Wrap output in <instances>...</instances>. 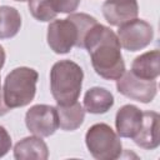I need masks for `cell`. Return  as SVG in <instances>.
<instances>
[{"label": "cell", "mask_w": 160, "mask_h": 160, "mask_svg": "<svg viewBox=\"0 0 160 160\" xmlns=\"http://www.w3.org/2000/svg\"><path fill=\"white\" fill-rule=\"evenodd\" d=\"M132 140L145 150H154L160 145V116L156 111H142L141 128Z\"/></svg>", "instance_id": "cell-10"}, {"label": "cell", "mask_w": 160, "mask_h": 160, "mask_svg": "<svg viewBox=\"0 0 160 160\" xmlns=\"http://www.w3.org/2000/svg\"><path fill=\"white\" fill-rule=\"evenodd\" d=\"M5 59H6L5 50H4V48L0 45V70L2 69V66H4V64H5Z\"/></svg>", "instance_id": "cell-21"}, {"label": "cell", "mask_w": 160, "mask_h": 160, "mask_svg": "<svg viewBox=\"0 0 160 160\" xmlns=\"http://www.w3.org/2000/svg\"><path fill=\"white\" fill-rule=\"evenodd\" d=\"M21 28L20 12L8 5L0 6V40L14 38Z\"/></svg>", "instance_id": "cell-16"}, {"label": "cell", "mask_w": 160, "mask_h": 160, "mask_svg": "<svg viewBox=\"0 0 160 160\" xmlns=\"http://www.w3.org/2000/svg\"><path fill=\"white\" fill-rule=\"evenodd\" d=\"M84 49L90 55L95 72L102 79L118 80L125 72L121 45L110 28L96 22L85 35Z\"/></svg>", "instance_id": "cell-1"}, {"label": "cell", "mask_w": 160, "mask_h": 160, "mask_svg": "<svg viewBox=\"0 0 160 160\" xmlns=\"http://www.w3.org/2000/svg\"><path fill=\"white\" fill-rule=\"evenodd\" d=\"M116 89L121 95L131 100L148 104L156 96L158 84L156 80H144L134 75L131 70H125L116 80Z\"/></svg>", "instance_id": "cell-8"}, {"label": "cell", "mask_w": 160, "mask_h": 160, "mask_svg": "<svg viewBox=\"0 0 160 160\" xmlns=\"http://www.w3.org/2000/svg\"><path fill=\"white\" fill-rule=\"evenodd\" d=\"M14 158L16 160H46L49 148L40 136H26L14 146Z\"/></svg>", "instance_id": "cell-12"}, {"label": "cell", "mask_w": 160, "mask_h": 160, "mask_svg": "<svg viewBox=\"0 0 160 160\" xmlns=\"http://www.w3.org/2000/svg\"><path fill=\"white\" fill-rule=\"evenodd\" d=\"M38 79V71L31 68L12 69L6 75L2 86V96L8 108L16 109L29 105L35 98Z\"/></svg>", "instance_id": "cell-3"}, {"label": "cell", "mask_w": 160, "mask_h": 160, "mask_svg": "<svg viewBox=\"0 0 160 160\" xmlns=\"http://www.w3.org/2000/svg\"><path fill=\"white\" fill-rule=\"evenodd\" d=\"M25 125L28 130L36 136H51L59 128L56 108L46 104L31 106L25 114Z\"/></svg>", "instance_id": "cell-7"}, {"label": "cell", "mask_w": 160, "mask_h": 160, "mask_svg": "<svg viewBox=\"0 0 160 160\" xmlns=\"http://www.w3.org/2000/svg\"><path fill=\"white\" fill-rule=\"evenodd\" d=\"M85 144L91 156L96 160H115L122 151L120 136L105 122L94 124L88 129Z\"/></svg>", "instance_id": "cell-4"}, {"label": "cell", "mask_w": 160, "mask_h": 160, "mask_svg": "<svg viewBox=\"0 0 160 160\" xmlns=\"http://www.w3.org/2000/svg\"><path fill=\"white\" fill-rule=\"evenodd\" d=\"M114 105V95L105 88L94 86L84 95V109L90 114H105Z\"/></svg>", "instance_id": "cell-14"}, {"label": "cell", "mask_w": 160, "mask_h": 160, "mask_svg": "<svg viewBox=\"0 0 160 160\" xmlns=\"http://www.w3.org/2000/svg\"><path fill=\"white\" fill-rule=\"evenodd\" d=\"M84 80V71L71 60L56 61L50 70V90L58 105L78 101Z\"/></svg>", "instance_id": "cell-2"}, {"label": "cell", "mask_w": 160, "mask_h": 160, "mask_svg": "<svg viewBox=\"0 0 160 160\" xmlns=\"http://www.w3.org/2000/svg\"><path fill=\"white\" fill-rule=\"evenodd\" d=\"M58 118H59V128L64 131H74L79 129L85 119V109L84 106L75 101L70 105H56Z\"/></svg>", "instance_id": "cell-15"}, {"label": "cell", "mask_w": 160, "mask_h": 160, "mask_svg": "<svg viewBox=\"0 0 160 160\" xmlns=\"http://www.w3.org/2000/svg\"><path fill=\"white\" fill-rule=\"evenodd\" d=\"M14 1H20V2H24V1H28V0H14Z\"/></svg>", "instance_id": "cell-22"}, {"label": "cell", "mask_w": 160, "mask_h": 160, "mask_svg": "<svg viewBox=\"0 0 160 160\" xmlns=\"http://www.w3.org/2000/svg\"><path fill=\"white\" fill-rule=\"evenodd\" d=\"M81 0H50L52 9L59 14H71L78 10Z\"/></svg>", "instance_id": "cell-18"}, {"label": "cell", "mask_w": 160, "mask_h": 160, "mask_svg": "<svg viewBox=\"0 0 160 160\" xmlns=\"http://www.w3.org/2000/svg\"><path fill=\"white\" fill-rule=\"evenodd\" d=\"M142 124V111L131 104L121 106L115 115L116 134L121 138L134 139Z\"/></svg>", "instance_id": "cell-11"}, {"label": "cell", "mask_w": 160, "mask_h": 160, "mask_svg": "<svg viewBox=\"0 0 160 160\" xmlns=\"http://www.w3.org/2000/svg\"><path fill=\"white\" fill-rule=\"evenodd\" d=\"M10 111V109L8 108V105L4 101V96H2V90H1V82H0V116L6 115Z\"/></svg>", "instance_id": "cell-20"}, {"label": "cell", "mask_w": 160, "mask_h": 160, "mask_svg": "<svg viewBox=\"0 0 160 160\" xmlns=\"http://www.w3.org/2000/svg\"><path fill=\"white\" fill-rule=\"evenodd\" d=\"M46 40L48 45L55 54H68L74 46L84 49L79 28L70 16L66 19H54L50 21Z\"/></svg>", "instance_id": "cell-5"}, {"label": "cell", "mask_w": 160, "mask_h": 160, "mask_svg": "<svg viewBox=\"0 0 160 160\" xmlns=\"http://www.w3.org/2000/svg\"><path fill=\"white\" fill-rule=\"evenodd\" d=\"M131 72L144 80H156L160 75V51L155 49L136 56L131 64Z\"/></svg>", "instance_id": "cell-13"}, {"label": "cell", "mask_w": 160, "mask_h": 160, "mask_svg": "<svg viewBox=\"0 0 160 160\" xmlns=\"http://www.w3.org/2000/svg\"><path fill=\"white\" fill-rule=\"evenodd\" d=\"M28 1H29V11L35 20L41 22H48L56 19L58 12L52 9L50 0H28Z\"/></svg>", "instance_id": "cell-17"}, {"label": "cell", "mask_w": 160, "mask_h": 160, "mask_svg": "<svg viewBox=\"0 0 160 160\" xmlns=\"http://www.w3.org/2000/svg\"><path fill=\"white\" fill-rule=\"evenodd\" d=\"M11 150V136L8 130L0 125V158L5 156Z\"/></svg>", "instance_id": "cell-19"}, {"label": "cell", "mask_w": 160, "mask_h": 160, "mask_svg": "<svg viewBox=\"0 0 160 160\" xmlns=\"http://www.w3.org/2000/svg\"><path fill=\"white\" fill-rule=\"evenodd\" d=\"M101 10L105 20L111 26H120L136 19L139 15L136 0H106Z\"/></svg>", "instance_id": "cell-9"}, {"label": "cell", "mask_w": 160, "mask_h": 160, "mask_svg": "<svg viewBox=\"0 0 160 160\" xmlns=\"http://www.w3.org/2000/svg\"><path fill=\"white\" fill-rule=\"evenodd\" d=\"M116 35L121 48L128 51H139L150 45L154 39V29L148 21L136 18L120 25Z\"/></svg>", "instance_id": "cell-6"}]
</instances>
